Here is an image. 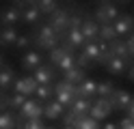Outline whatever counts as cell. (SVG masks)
Segmentation results:
<instances>
[{
  "label": "cell",
  "mask_w": 134,
  "mask_h": 129,
  "mask_svg": "<svg viewBox=\"0 0 134 129\" xmlns=\"http://www.w3.org/2000/svg\"><path fill=\"white\" fill-rule=\"evenodd\" d=\"M32 45L39 50H46V52H52L54 47L61 45V37L54 32V28L50 24H39L37 26V34L32 37Z\"/></svg>",
  "instance_id": "cell-1"
},
{
  "label": "cell",
  "mask_w": 134,
  "mask_h": 129,
  "mask_svg": "<svg viewBox=\"0 0 134 129\" xmlns=\"http://www.w3.org/2000/svg\"><path fill=\"white\" fill-rule=\"evenodd\" d=\"M43 110H46V103H41L39 99L30 97L26 99V103L18 110V125L20 123H26V120H41V116H43Z\"/></svg>",
  "instance_id": "cell-2"
},
{
  "label": "cell",
  "mask_w": 134,
  "mask_h": 129,
  "mask_svg": "<svg viewBox=\"0 0 134 129\" xmlns=\"http://www.w3.org/2000/svg\"><path fill=\"white\" fill-rule=\"evenodd\" d=\"M69 17H71V9H61V7L50 15V22H48V24L54 28V32H56L61 39L67 34V30H69Z\"/></svg>",
  "instance_id": "cell-3"
},
{
  "label": "cell",
  "mask_w": 134,
  "mask_h": 129,
  "mask_svg": "<svg viewBox=\"0 0 134 129\" xmlns=\"http://www.w3.org/2000/svg\"><path fill=\"white\" fill-rule=\"evenodd\" d=\"M76 86H71V84H67L65 80L61 82H56L54 84V101H58L63 108H71V103L76 101Z\"/></svg>",
  "instance_id": "cell-4"
},
{
  "label": "cell",
  "mask_w": 134,
  "mask_h": 129,
  "mask_svg": "<svg viewBox=\"0 0 134 129\" xmlns=\"http://www.w3.org/2000/svg\"><path fill=\"white\" fill-rule=\"evenodd\" d=\"M119 9L115 7V2H97L95 7V13H93V20L102 26V24H115V20L119 17Z\"/></svg>",
  "instance_id": "cell-5"
},
{
  "label": "cell",
  "mask_w": 134,
  "mask_h": 129,
  "mask_svg": "<svg viewBox=\"0 0 134 129\" xmlns=\"http://www.w3.org/2000/svg\"><path fill=\"white\" fill-rule=\"evenodd\" d=\"M113 112H115V110H113V106H110V101H108V99H95L89 116L95 118L97 123H102V120H106L108 116L113 114Z\"/></svg>",
  "instance_id": "cell-6"
},
{
  "label": "cell",
  "mask_w": 134,
  "mask_h": 129,
  "mask_svg": "<svg viewBox=\"0 0 134 129\" xmlns=\"http://www.w3.org/2000/svg\"><path fill=\"white\" fill-rule=\"evenodd\" d=\"M18 22H22V11L15 9L13 4L4 7L2 11H0V26H2V28H15Z\"/></svg>",
  "instance_id": "cell-7"
},
{
  "label": "cell",
  "mask_w": 134,
  "mask_h": 129,
  "mask_svg": "<svg viewBox=\"0 0 134 129\" xmlns=\"http://www.w3.org/2000/svg\"><path fill=\"white\" fill-rule=\"evenodd\" d=\"M108 101H110V106H113V110H128V106L132 103V95L125 90V88H115L113 90V95L108 97Z\"/></svg>",
  "instance_id": "cell-8"
},
{
  "label": "cell",
  "mask_w": 134,
  "mask_h": 129,
  "mask_svg": "<svg viewBox=\"0 0 134 129\" xmlns=\"http://www.w3.org/2000/svg\"><path fill=\"white\" fill-rule=\"evenodd\" d=\"M82 37H85V43L87 41H99V24L93 20V15H87L85 13V22H82Z\"/></svg>",
  "instance_id": "cell-9"
},
{
  "label": "cell",
  "mask_w": 134,
  "mask_h": 129,
  "mask_svg": "<svg viewBox=\"0 0 134 129\" xmlns=\"http://www.w3.org/2000/svg\"><path fill=\"white\" fill-rule=\"evenodd\" d=\"M37 82H35V77L32 75H26V77H20V80H15V84H13V93H20V95H24V97H32L35 95V90H37Z\"/></svg>",
  "instance_id": "cell-10"
},
{
  "label": "cell",
  "mask_w": 134,
  "mask_h": 129,
  "mask_svg": "<svg viewBox=\"0 0 134 129\" xmlns=\"http://www.w3.org/2000/svg\"><path fill=\"white\" fill-rule=\"evenodd\" d=\"M113 28H115V32H117V37H125V34H132V30H134V15L121 13V15L115 20Z\"/></svg>",
  "instance_id": "cell-11"
},
{
  "label": "cell",
  "mask_w": 134,
  "mask_h": 129,
  "mask_svg": "<svg viewBox=\"0 0 134 129\" xmlns=\"http://www.w3.org/2000/svg\"><path fill=\"white\" fill-rule=\"evenodd\" d=\"M130 65H132V60H123V58H117V56H113V58L108 60V63H106L104 67H106V71L110 73V75H115V77H121V75H125V73H128Z\"/></svg>",
  "instance_id": "cell-12"
},
{
  "label": "cell",
  "mask_w": 134,
  "mask_h": 129,
  "mask_svg": "<svg viewBox=\"0 0 134 129\" xmlns=\"http://www.w3.org/2000/svg\"><path fill=\"white\" fill-rule=\"evenodd\" d=\"M41 65H43V56L37 50H30V52H26L22 56V69L24 71H37Z\"/></svg>",
  "instance_id": "cell-13"
},
{
  "label": "cell",
  "mask_w": 134,
  "mask_h": 129,
  "mask_svg": "<svg viewBox=\"0 0 134 129\" xmlns=\"http://www.w3.org/2000/svg\"><path fill=\"white\" fill-rule=\"evenodd\" d=\"M76 97H78V99H91V101H93V99L97 97V82L87 77L82 84L76 86Z\"/></svg>",
  "instance_id": "cell-14"
},
{
  "label": "cell",
  "mask_w": 134,
  "mask_h": 129,
  "mask_svg": "<svg viewBox=\"0 0 134 129\" xmlns=\"http://www.w3.org/2000/svg\"><path fill=\"white\" fill-rule=\"evenodd\" d=\"M54 75H56V69L50 65V63H48V65L43 63L37 71H32V77H35L37 84H52V82H54Z\"/></svg>",
  "instance_id": "cell-15"
},
{
  "label": "cell",
  "mask_w": 134,
  "mask_h": 129,
  "mask_svg": "<svg viewBox=\"0 0 134 129\" xmlns=\"http://www.w3.org/2000/svg\"><path fill=\"white\" fill-rule=\"evenodd\" d=\"M95 101V99H93ZM93 101L91 99H76L71 103V114L76 116V118H85V116H89L91 114V108H93Z\"/></svg>",
  "instance_id": "cell-16"
},
{
  "label": "cell",
  "mask_w": 134,
  "mask_h": 129,
  "mask_svg": "<svg viewBox=\"0 0 134 129\" xmlns=\"http://www.w3.org/2000/svg\"><path fill=\"white\" fill-rule=\"evenodd\" d=\"M13 84H15V71H13L9 65H4L2 69H0V93L11 90Z\"/></svg>",
  "instance_id": "cell-17"
},
{
  "label": "cell",
  "mask_w": 134,
  "mask_h": 129,
  "mask_svg": "<svg viewBox=\"0 0 134 129\" xmlns=\"http://www.w3.org/2000/svg\"><path fill=\"white\" fill-rule=\"evenodd\" d=\"M108 50H110V54L117 56V58H123V60H134L130 58V52H128V45H125V39H115L108 43Z\"/></svg>",
  "instance_id": "cell-18"
},
{
  "label": "cell",
  "mask_w": 134,
  "mask_h": 129,
  "mask_svg": "<svg viewBox=\"0 0 134 129\" xmlns=\"http://www.w3.org/2000/svg\"><path fill=\"white\" fill-rule=\"evenodd\" d=\"M39 20H41V11L37 9L35 0H32V4L28 9H24L22 11V22L28 24V26H39Z\"/></svg>",
  "instance_id": "cell-19"
},
{
  "label": "cell",
  "mask_w": 134,
  "mask_h": 129,
  "mask_svg": "<svg viewBox=\"0 0 134 129\" xmlns=\"http://www.w3.org/2000/svg\"><path fill=\"white\" fill-rule=\"evenodd\" d=\"M65 114V108L61 106V103H58V101H48L46 103V110H43V116L48 118V120H56V118H61Z\"/></svg>",
  "instance_id": "cell-20"
},
{
  "label": "cell",
  "mask_w": 134,
  "mask_h": 129,
  "mask_svg": "<svg viewBox=\"0 0 134 129\" xmlns=\"http://www.w3.org/2000/svg\"><path fill=\"white\" fill-rule=\"evenodd\" d=\"M32 97H35V99H39L41 103L52 101V99H54V84H39Z\"/></svg>",
  "instance_id": "cell-21"
},
{
  "label": "cell",
  "mask_w": 134,
  "mask_h": 129,
  "mask_svg": "<svg viewBox=\"0 0 134 129\" xmlns=\"http://www.w3.org/2000/svg\"><path fill=\"white\" fill-rule=\"evenodd\" d=\"M82 56H87L91 63H97L99 60V41H87L85 45H82Z\"/></svg>",
  "instance_id": "cell-22"
},
{
  "label": "cell",
  "mask_w": 134,
  "mask_h": 129,
  "mask_svg": "<svg viewBox=\"0 0 134 129\" xmlns=\"http://www.w3.org/2000/svg\"><path fill=\"white\" fill-rule=\"evenodd\" d=\"M63 80H65L67 84H71V86H78V84L85 82L87 77H85V71H82V69L74 67V69H69V71H65V73H63Z\"/></svg>",
  "instance_id": "cell-23"
},
{
  "label": "cell",
  "mask_w": 134,
  "mask_h": 129,
  "mask_svg": "<svg viewBox=\"0 0 134 129\" xmlns=\"http://www.w3.org/2000/svg\"><path fill=\"white\" fill-rule=\"evenodd\" d=\"M18 37H20L18 28H0V45H13L15 47Z\"/></svg>",
  "instance_id": "cell-24"
},
{
  "label": "cell",
  "mask_w": 134,
  "mask_h": 129,
  "mask_svg": "<svg viewBox=\"0 0 134 129\" xmlns=\"http://www.w3.org/2000/svg\"><path fill=\"white\" fill-rule=\"evenodd\" d=\"M117 88L113 80H102L97 82V99H108L113 95V90Z\"/></svg>",
  "instance_id": "cell-25"
},
{
  "label": "cell",
  "mask_w": 134,
  "mask_h": 129,
  "mask_svg": "<svg viewBox=\"0 0 134 129\" xmlns=\"http://www.w3.org/2000/svg\"><path fill=\"white\" fill-rule=\"evenodd\" d=\"M28 97H24L20 93H9L7 95V110H20L24 103H26Z\"/></svg>",
  "instance_id": "cell-26"
},
{
  "label": "cell",
  "mask_w": 134,
  "mask_h": 129,
  "mask_svg": "<svg viewBox=\"0 0 134 129\" xmlns=\"http://www.w3.org/2000/svg\"><path fill=\"white\" fill-rule=\"evenodd\" d=\"M115 39H119V37H117L113 24H102V26H99V41H102V43H110Z\"/></svg>",
  "instance_id": "cell-27"
},
{
  "label": "cell",
  "mask_w": 134,
  "mask_h": 129,
  "mask_svg": "<svg viewBox=\"0 0 134 129\" xmlns=\"http://www.w3.org/2000/svg\"><path fill=\"white\" fill-rule=\"evenodd\" d=\"M0 129H18V118L9 110L0 112Z\"/></svg>",
  "instance_id": "cell-28"
},
{
  "label": "cell",
  "mask_w": 134,
  "mask_h": 129,
  "mask_svg": "<svg viewBox=\"0 0 134 129\" xmlns=\"http://www.w3.org/2000/svg\"><path fill=\"white\" fill-rule=\"evenodd\" d=\"M37 9L41 11V15H52L56 9H58V2L56 0H35Z\"/></svg>",
  "instance_id": "cell-29"
},
{
  "label": "cell",
  "mask_w": 134,
  "mask_h": 129,
  "mask_svg": "<svg viewBox=\"0 0 134 129\" xmlns=\"http://www.w3.org/2000/svg\"><path fill=\"white\" fill-rule=\"evenodd\" d=\"M65 56H67V52H65L61 45H58V47H54L52 52H48V63L56 69V67H58V63H61V60H63Z\"/></svg>",
  "instance_id": "cell-30"
},
{
  "label": "cell",
  "mask_w": 134,
  "mask_h": 129,
  "mask_svg": "<svg viewBox=\"0 0 134 129\" xmlns=\"http://www.w3.org/2000/svg\"><path fill=\"white\" fill-rule=\"evenodd\" d=\"M74 127L76 129H99V123L95 118H91V116H85V118H78L74 123Z\"/></svg>",
  "instance_id": "cell-31"
},
{
  "label": "cell",
  "mask_w": 134,
  "mask_h": 129,
  "mask_svg": "<svg viewBox=\"0 0 134 129\" xmlns=\"http://www.w3.org/2000/svg\"><path fill=\"white\" fill-rule=\"evenodd\" d=\"M74 67H76V54H67L61 63H58L56 69H58L61 73H65V71H69V69H74Z\"/></svg>",
  "instance_id": "cell-32"
},
{
  "label": "cell",
  "mask_w": 134,
  "mask_h": 129,
  "mask_svg": "<svg viewBox=\"0 0 134 129\" xmlns=\"http://www.w3.org/2000/svg\"><path fill=\"white\" fill-rule=\"evenodd\" d=\"M30 45H32V34H20L18 41H15V47L22 50V52H26Z\"/></svg>",
  "instance_id": "cell-33"
},
{
  "label": "cell",
  "mask_w": 134,
  "mask_h": 129,
  "mask_svg": "<svg viewBox=\"0 0 134 129\" xmlns=\"http://www.w3.org/2000/svg\"><path fill=\"white\" fill-rule=\"evenodd\" d=\"M95 63H91V60L87 58V56H82V54H76V67L78 69H82V71H87V69H91Z\"/></svg>",
  "instance_id": "cell-34"
},
{
  "label": "cell",
  "mask_w": 134,
  "mask_h": 129,
  "mask_svg": "<svg viewBox=\"0 0 134 129\" xmlns=\"http://www.w3.org/2000/svg\"><path fill=\"white\" fill-rule=\"evenodd\" d=\"M117 125H119V129H134V120L125 116V118H121V120H119Z\"/></svg>",
  "instance_id": "cell-35"
},
{
  "label": "cell",
  "mask_w": 134,
  "mask_h": 129,
  "mask_svg": "<svg viewBox=\"0 0 134 129\" xmlns=\"http://www.w3.org/2000/svg\"><path fill=\"white\" fill-rule=\"evenodd\" d=\"M24 129H43V125H41V120H26Z\"/></svg>",
  "instance_id": "cell-36"
},
{
  "label": "cell",
  "mask_w": 134,
  "mask_h": 129,
  "mask_svg": "<svg viewBox=\"0 0 134 129\" xmlns=\"http://www.w3.org/2000/svg\"><path fill=\"white\" fill-rule=\"evenodd\" d=\"M125 45H128V52H130V58H134V32L130 34V39H125Z\"/></svg>",
  "instance_id": "cell-37"
},
{
  "label": "cell",
  "mask_w": 134,
  "mask_h": 129,
  "mask_svg": "<svg viewBox=\"0 0 134 129\" xmlns=\"http://www.w3.org/2000/svg\"><path fill=\"white\" fill-rule=\"evenodd\" d=\"M7 110V93H0V112Z\"/></svg>",
  "instance_id": "cell-38"
},
{
  "label": "cell",
  "mask_w": 134,
  "mask_h": 129,
  "mask_svg": "<svg viewBox=\"0 0 134 129\" xmlns=\"http://www.w3.org/2000/svg\"><path fill=\"white\" fill-rule=\"evenodd\" d=\"M102 129H119V125H117V123H113V120H104Z\"/></svg>",
  "instance_id": "cell-39"
},
{
  "label": "cell",
  "mask_w": 134,
  "mask_h": 129,
  "mask_svg": "<svg viewBox=\"0 0 134 129\" xmlns=\"http://www.w3.org/2000/svg\"><path fill=\"white\" fill-rule=\"evenodd\" d=\"M125 112H128V118H132V120H134V97H132V103L128 106V110H125Z\"/></svg>",
  "instance_id": "cell-40"
},
{
  "label": "cell",
  "mask_w": 134,
  "mask_h": 129,
  "mask_svg": "<svg viewBox=\"0 0 134 129\" xmlns=\"http://www.w3.org/2000/svg\"><path fill=\"white\" fill-rule=\"evenodd\" d=\"M125 75H128V80H130V82H134V63L130 65V69H128V73H125Z\"/></svg>",
  "instance_id": "cell-41"
},
{
  "label": "cell",
  "mask_w": 134,
  "mask_h": 129,
  "mask_svg": "<svg viewBox=\"0 0 134 129\" xmlns=\"http://www.w3.org/2000/svg\"><path fill=\"white\" fill-rule=\"evenodd\" d=\"M61 129H76V127H74V125H63Z\"/></svg>",
  "instance_id": "cell-42"
},
{
  "label": "cell",
  "mask_w": 134,
  "mask_h": 129,
  "mask_svg": "<svg viewBox=\"0 0 134 129\" xmlns=\"http://www.w3.org/2000/svg\"><path fill=\"white\" fill-rule=\"evenodd\" d=\"M4 67V63H2V54H0V69H2Z\"/></svg>",
  "instance_id": "cell-43"
},
{
  "label": "cell",
  "mask_w": 134,
  "mask_h": 129,
  "mask_svg": "<svg viewBox=\"0 0 134 129\" xmlns=\"http://www.w3.org/2000/svg\"><path fill=\"white\" fill-rule=\"evenodd\" d=\"M43 129H56V127H43Z\"/></svg>",
  "instance_id": "cell-44"
}]
</instances>
